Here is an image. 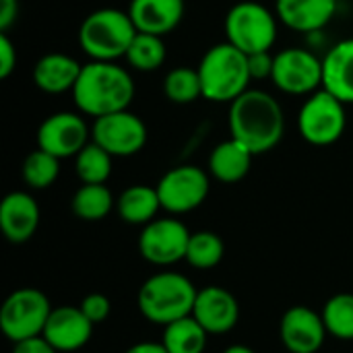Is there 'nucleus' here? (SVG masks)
<instances>
[{
  "label": "nucleus",
  "instance_id": "nucleus-1",
  "mask_svg": "<svg viewBox=\"0 0 353 353\" xmlns=\"http://www.w3.org/2000/svg\"><path fill=\"white\" fill-rule=\"evenodd\" d=\"M230 132L252 155L275 149L285 132V114L281 103L267 91L248 89L230 103Z\"/></svg>",
  "mask_w": 353,
  "mask_h": 353
},
{
  "label": "nucleus",
  "instance_id": "nucleus-2",
  "mask_svg": "<svg viewBox=\"0 0 353 353\" xmlns=\"http://www.w3.org/2000/svg\"><path fill=\"white\" fill-rule=\"evenodd\" d=\"M132 74L116 62L91 60L83 64L81 77L72 89L74 105L85 116H108L128 110L134 99Z\"/></svg>",
  "mask_w": 353,
  "mask_h": 353
},
{
  "label": "nucleus",
  "instance_id": "nucleus-3",
  "mask_svg": "<svg viewBox=\"0 0 353 353\" xmlns=\"http://www.w3.org/2000/svg\"><path fill=\"white\" fill-rule=\"evenodd\" d=\"M196 70L203 85V97L215 103H232L248 91L252 81L248 56L230 41L209 48Z\"/></svg>",
  "mask_w": 353,
  "mask_h": 353
},
{
  "label": "nucleus",
  "instance_id": "nucleus-4",
  "mask_svg": "<svg viewBox=\"0 0 353 353\" xmlns=\"http://www.w3.org/2000/svg\"><path fill=\"white\" fill-rule=\"evenodd\" d=\"M199 290L182 273L151 275L139 290V310L153 325H170L192 314Z\"/></svg>",
  "mask_w": 353,
  "mask_h": 353
},
{
  "label": "nucleus",
  "instance_id": "nucleus-5",
  "mask_svg": "<svg viewBox=\"0 0 353 353\" xmlns=\"http://www.w3.org/2000/svg\"><path fill=\"white\" fill-rule=\"evenodd\" d=\"M137 33L128 10L99 8L87 14L81 23L79 46L91 60L116 62L126 56Z\"/></svg>",
  "mask_w": 353,
  "mask_h": 353
},
{
  "label": "nucleus",
  "instance_id": "nucleus-6",
  "mask_svg": "<svg viewBox=\"0 0 353 353\" xmlns=\"http://www.w3.org/2000/svg\"><path fill=\"white\" fill-rule=\"evenodd\" d=\"M277 14L256 0L238 2L225 14V41L242 50L246 56L269 52L277 41Z\"/></svg>",
  "mask_w": 353,
  "mask_h": 353
},
{
  "label": "nucleus",
  "instance_id": "nucleus-7",
  "mask_svg": "<svg viewBox=\"0 0 353 353\" xmlns=\"http://www.w3.org/2000/svg\"><path fill=\"white\" fill-rule=\"evenodd\" d=\"M298 128L302 139L314 147H329L337 143L347 128L345 103L327 89L310 93L300 108Z\"/></svg>",
  "mask_w": 353,
  "mask_h": 353
},
{
  "label": "nucleus",
  "instance_id": "nucleus-8",
  "mask_svg": "<svg viewBox=\"0 0 353 353\" xmlns=\"http://www.w3.org/2000/svg\"><path fill=\"white\" fill-rule=\"evenodd\" d=\"M52 304L48 296L35 288L14 290L0 308V331L12 343L43 333Z\"/></svg>",
  "mask_w": 353,
  "mask_h": 353
},
{
  "label": "nucleus",
  "instance_id": "nucleus-9",
  "mask_svg": "<svg viewBox=\"0 0 353 353\" xmlns=\"http://www.w3.org/2000/svg\"><path fill=\"white\" fill-rule=\"evenodd\" d=\"M159 192L161 209L172 215H184L199 209L209 196V174L196 165H178L165 172L155 186Z\"/></svg>",
  "mask_w": 353,
  "mask_h": 353
},
{
  "label": "nucleus",
  "instance_id": "nucleus-10",
  "mask_svg": "<svg viewBox=\"0 0 353 353\" xmlns=\"http://www.w3.org/2000/svg\"><path fill=\"white\" fill-rule=\"evenodd\" d=\"M190 236L192 234L188 228L176 217L153 219L141 230L139 252L147 263L155 267H170L186 261Z\"/></svg>",
  "mask_w": 353,
  "mask_h": 353
},
{
  "label": "nucleus",
  "instance_id": "nucleus-11",
  "mask_svg": "<svg viewBox=\"0 0 353 353\" xmlns=\"http://www.w3.org/2000/svg\"><path fill=\"white\" fill-rule=\"evenodd\" d=\"M271 81L288 95H310L323 89V60L306 48H285L275 54Z\"/></svg>",
  "mask_w": 353,
  "mask_h": 353
},
{
  "label": "nucleus",
  "instance_id": "nucleus-12",
  "mask_svg": "<svg viewBox=\"0 0 353 353\" xmlns=\"http://www.w3.org/2000/svg\"><path fill=\"white\" fill-rule=\"evenodd\" d=\"M147 137L145 122L130 110L99 116L91 126V141L114 157L137 155L147 145Z\"/></svg>",
  "mask_w": 353,
  "mask_h": 353
},
{
  "label": "nucleus",
  "instance_id": "nucleus-13",
  "mask_svg": "<svg viewBox=\"0 0 353 353\" xmlns=\"http://www.w3.org/2000/svg\"><path fill=\"white\" fill-rule=\"evenodd\" d=\"M89 139L91 128L87 126L85 118L74 112H56L37 128V147L56 155L58 159L77 157Z\"/></svg>",
  "mask_w": 353,
  "mask_h": 353
},
{
  "label": "nucleus",
  "instance_id": "nucleus-14",
  "mask_svg": "<svg viewBox=\"0 0 353 353\" xmlns=\"http://www.w3.org/2000/svg\"><path fill=\"white\" fill-rule=\"evenodd\" d=\"M323 314L308 306H292L279 323V337L290 353H316L327 337Z\"/></svg>",
  "mask_w": 353,
  "mask_h": 353
},
{
  "label": "nucleus",
  "instance_id": "nucleus-15",
  "mask_svg": "<svg viewBox=\"0 0 353 353\" xmlns=\"http://www.w3.org/2000/svg\"><path fill=\"white\" fill-rule=\"evenodd\" d=\"M192 316L209 335H225L240 321V304L225 288L209 285L199 290Z\"/></svg>",
  "mask_w": 353,
  "mask_h": 353
},
{
  "label": "nucleus",
  "instance_id": "nucleus-16",
  "mask_svg": "<svg viewBox=\"0 0 353 353\" xmlns=\"http://www.w3.org/2000/svg\"><path fill=\"white\" fill-rule=\"evenodd\" d=\"M93 327L79 306H58L52 308L41 337L58 352H79L89 343Z\"/></svg>",
  "mask_w": 353,
  "mask_h": 353
},
{
  "label": "nucleus",
  "instance_id": "nucleus-17",
  "mask_svg": "<svg viewBox=\"0 0 353 353\" xmlns=\"http://www.w3.org/2000/svg\"><path fill=\"white\" fill-rule=\"evenodd\" d=\"M39 228V205L29 192H8L0 203V232L10 244L29 242Z\"/></svg>",
  "mask_w": 353,
  "mask_h": 353
},
{
  "label": "nucleus",
  "instance_id": "nucleus-18",
  "mask_svg": "<svg viewBox=\"0 0 353 353\" xmlns=\"http://www.w3.org/2000/svg\"><path fill=\"white\" fill-rule=\"evenodd\" d=\"M184 0H130L128 14L139 33L168 35L184 19Z\"/></svg>",
  "mask_w": 353,
  "mask_h": 353
},
{
  "label": "nucleus",
  "instance_id": "nucleus-19",
  "mask_svg": "<svg viewBox=\"0 0 353 353\" xmlns=\"http://www.w3.org/2000/svg\"><path fill=\"white\" fill-rule=\"evenodd\" d=\"M337 12V0H277V19L300 33H316L325 29Z\"/></svg>",
  "mask_w": 353,
  "mask_h": 353
},
{
  "label": "nucleus",
  "instance_id": "nucleus-20",
  "mask_svg": "<svg viewBox=\"0 0 353 353\" xmlns=\"http://www.w3.org/2000/svg\"><path fill=\"white\" fill-rule=\"evenodd\" d=\"M81 70H83V64L74 60L72 56L62 54V52H50L35 62L33 83L43 93L60 95V93L74 89L81 77Z\"/></svg>",
  "mask_w": 353,
  "mask_h": 353
},
{
  "label": "nucleus",
  "instance_id": "nucleus-21",
  "mask_svg": "<svg viewBox=\"0 0 353 353\" xmlns=\"http://www.w3.org/2000/svg\"><path fill=\"white\" fill-rule=\"evenodd\" d=\"M323 89L353 103V37L335 43L323 58Z\"/></svg>",
  "mask_w": 353,
  "mask_h": 353
},
{
  "label": "nucleus",
  "instance_id": "nucleus-22",
  "mask_svg": "<svg viewBox=\"0 0 353 353\" xmlns=\"http://www.w3.org/2000/svg\"><path fill=\"white\" fill-rule=\"evenodd\" d=\"M252 153L238 143L236 139H228L223 143H219L211 155H209V174L221 182V184H236L242 182L250 168H252Z\"/></svg>",
  "mask_w": 353,
  "mask_h": 353
},
{
  "label": "nucleus",
  "instance_id": "nucleus-23",
  "mask_svg": "<svg viewBox=\"0 0 353 353\" xmlns=\"http://www.w3.org/2000/svg\"><path fill=\"white\" fill-rule=\"evenodd\" d=\"M161 209L159 192L153 186L134 184L122 190L116 199V211L120 219L128 225H147L157 219V211Z\"/></svg>",
  "mask_w": 353,
  "mask_h": 353
},
{
  "label": "nucleus",
  "instance_id": "nucleus-24",
  "mask_svg": "<svg viewBox=\"0 0 353 353\" xmlns=\"http://www.w3.org/2000/svg\"><path fill=\"white\" fill-rule=\"evenodd\" d=\"M209 333L190 314L163 327L161 343L170 353H203Z\"/></svg>",
  "mask_w": 353,
  "mask_h": 353
},
{
  "label": "nucleus",
  "instance_id": "nucleus-25",
  "mask_svg": "<svg viewBox=\"0 0 353 353\" xmlns=\"http://www.w3.org/2000/svg\"><path fill=\"white\" fill-rule=\"evenodd\" d=\"M116 201L105 184H81V188L72 196V213L83 221H99L105 219Z\"/></svg>",
  "mask_w": 353,
  "mask_h": 353
},
{
  "label": "nucleus",
  "instance_id": "nucleus-26",
  "mask_svg": "<svg viewBox=\"0 0 353 353\" xmlns=\"http://www.w3.org/2000/svg\"><path fill=\"white\" fill-rule=\"evenodd\" d=\"M112 159L103 147L89 141L74 157V172L83 184H105L112 176Z\"/></svg>",
  "mask_w": 353,
  "mask_h": 353
},
{
  "label": "nucleus",
  "instance_id": "nucleus-27",
  "mask_svg": "<svg viewBox=\"0 0 353 353\" xmlns=\"http://www.w3.org/2000/svg\"><path fill=\"white\" fill-rule=\"evenodd\" d=\"M124 58L134 70L151 72V70H157L163 66V62L168 58V48H165L161 35L137 33V37L132 39Z\"/></svg>",
  "mask_w": 353,
  "mask_h": 353
},
{
  "label": "nucleus",
  "instance_id": "nucleus-28",
  "mask_svg": "<svg viewBox=\"0 0 353 353\" xmlns=\"http://www.w3.org/2000/svg\"><path fill=\"white\" fill-rule=\"evenodd\" d=\"M163 93L172 103L186 105L203 97V85L196 68L178 66L172 68L163 79Z\"/></svg>",
  "mask_w": 353,
  "mask_h": 353
},
{
  "label": "nucleus",
  "instance_id": "nucleus-29",
  "mask_svg": "<svg viewBox=\"0 0 353 353\" xmlns=\"http://www.w3.org/2000/svg\"><path fill=\"white\" fill-rule=\"evenodd\" d=\"M327 333L339 341H353V294H337L323 308Z\"/></svg>",
  "mask_w": 353,
  "mask_h": 353
},
{
  "label": "nucleus",
  "instance_id": "nucleus-30",
  "mask_svg": "<svg viewBox=\"0 0 353 353\" xmlns=\"http://www.w3.org/2000/svg\"><path fill=\"white\" fill-rule=\"evenodd\" d=\"M60 174V159L43 149L31 151L23 161V180L33 190L50 188Z\"/></svg>",
  "mask_w": 353,
  "mask_h": 353
},
{
  "label": "nucleus",
  "instance_id": "nucleus-31",
  "mask_svg": "<svg viewBox=\"0 0 353 353\" xmlns=\"http://www.w3.org/2000/svg\"><path fill=\"white\" fill-rule=\"evenodd\" d=\"M225 246L215 232H196L190 236L186 263L194 269H213L223 261Z\"/></svg>",
  "mask_w": 353,
  "mask_h": 353
},
{
  "label": "nucleus",
  "instance_id": "nucleus-32",
  "mask_svg": "<svg viewBox=\"0 0 353 353\" xmlns=\"http://www.w3.org/2000/svg\"><path fill=\"white\" fill-rule=\"evenodd\" d=\"M79 308L85 312V316L93 325H101L103 321H108V316L112 312V302L103 294H89L81 300Z\"/></svg>",
  "mask_w": 353,
  "mask_h": 353
},
{
  "label": "nucleus",
  "instance_id": "nucleus-33",
  "mask_svg": "<svg viewBox=\"0 0 353 353\" xmlns=\"http://www.w3.org/2000/svg\"><path fill=\"white\" fill-rule=\"evenodd\" d=\"M275 56L271 52H256L248 56V70L252 79H271Z\"/></svg>",
  "mask_w": 353,
  "mask_h": 353
},
{
  "label": "nucleus",
  "instance_id": "nucleus-34",
  "mask_svg": "<svg viewBox=\"0 0 353 353\" xmlns=\"http://www.w3.org/2000/svg\"><path fill=\"white\" fill-rule=\"evenodd\" d=\"M17 66V50L6 35V31L0 33V79H8L10 72Z\"/></svg>",
  "mask_w": 353,
  "mask_h": 353
},
{
  "label": "nucleus",
  "instance_id": "nucleus-35",
  "mask_svg": "<svg viewBox=\"0 0 353 353\" xmlns=\"http://www.w3.org/2000/svg\"><path fill=\"white\" fill-rule=\"evenodd\" d=\"M12 353H60L56 347H52L41 335L31 337V339H23L19 343H14Z\"/></svg>",
  "mask_w": 353,
  "mask_h": 353
},
{
  "label": "nucleus",
  "instance_id": "nucleus-36",
  "mask_svg": "<svg viewBox=\"0 0 353 353\" xmlns=\"http://www.w3.org/2000/svg\"><path fill=\"white\" fill-rule=\"evenodd\" d=\"M19 2L17 0H0V31H8V27L17 21Z\"/></svg>",
  "mask_w": 353,
  "mask_h": 353
},
{
  "label": "nucleus",
  "instance_id": "nucleus-37",
  "mask_svg": "<svg viewBox=\"0 0 353 353\" xmlns=\"http://www.w3.org/2000/svg\"><path fill=\"white\" fill-rule=\"evenodd\" d=\"M124 353H170V352L163 347V343H161V341H159V343L145 341V343H137V345L128 347Z\"/></svg>",
  "mask_w": 353,
  "mask_h": 353
},
{
  "label": "nucleus",
  "instance_id": "nucleus-38",
  "mask_svg": "<svg viewBox=\"0 0 353 353\" xmlns=\"http://www.w3.org/2000/svg\"><path fill=\"white\" fill-rule=\"evenodd\" d=\"M221 353H256L254 350H250L248 345H230L225 347Z\"/></svg>",
  "mask_w": 353,
  "mask_h": 353
}]
</instances>
